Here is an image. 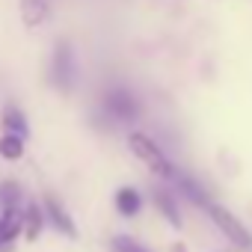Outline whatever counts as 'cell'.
<instances>
[{
    "instance_id": "cell-1",
    "label": "cell",
    "mask_w": 252,
    "mask_h": 252,
    "mask_svg": "<svg viewBox=\"0 0 252 252\" xmlns=\"http://www.w3.org/2000/svg\"><path fill=\"white\" fill-rule=\"evenodd\" d=\"M128 146H131V152L152 169V172H158L160 178H175V172H172V163H169V158L160 152V146L152 140V137H146V134H131V140H128Z\"/></svg>"
},
{
    "instance_id": "cell-2",
    "label": "cell",
    "mask_w": 252,
    "mask_h": 252,
    "mask_svg": "<svg viewBox=\"0 0 252 252\" xmlns=\"http://www.w3.org/2000/svg\"><path fill=\"white\" fill-rule=\"evenodd\" d=\"M205 211H208V217L214 220V225L225 234V240H231V243L240 246V249H252V234H249V228H246L228 208H222V205H217V202H208Z\"/></svg>"
},
{
    "instance_id": "cell-3",
    "label": "cell",
    "mask_w": 252,
    "mask_h": 252,
    "mask_svg": "<svg viewBox=\"0 0 252 252\" xmlns=\"http://www.w3.org/2000/svg\"><path fill=\"white\" fill-rule=\"evenodd\" d=\"M104 110L119 125H128V122H134L140 116V104H137L134 92L131 89H122V86H116V89H110L104 95Z\"/></svg>"
},
{
    "instance_id": "cell-4",
    "label": "cell",
    "mask_w": 252,
    "mask_h": 252,
    "mask_svg": "<svg viewBox=\"0 0 252 252\" xmlns=\"http://www.w3.org/2000/svg\"><path fill=\"white\" fill-rule=\"evenodd\" d=\"M51 77H54V83H57L63 92H71V89H74L77 65H74V51H71L68 42H60V45H57L54 63H51Z\"/></svg>"
},
{
    "instance_id": "cell-5",
    "label": "cell",
    "mask_w": 252,
    "mask_h": 252,
    "mask_svg": "<svg viewBox=\"0 0 252 252\" xmlns=\"http://www.w3.org/2000/svg\"><path fill=\"white\" fill-rule=\"evenodd\" d=\"M45 214L51 217V222L65 234V237H77V228H74V220L68 217V211L63 208V202H57L54 196H45Z\"/></svg>"
},
{
    "instance_id": "cell-6",
    "label": "cell",
    "mask_w": 252,
    "mask_h": 252,
    "mask_svg": "<svg viewBox=\"0 0 252 252\" xmlns=\"http://www.w3.org/2000/svg\"><path fill=\"white\" fill-rule=\"evenodd\" d=\"M21 231H24V214L18 208H6L0 214V246L12 243Z\"/></svg>"
},
{
    "instance_id": "cell-7",
    "label": "cell",
    "mask_w": 252,
    "mask_h": 252,
    "mask_svg": "<svg viewBox=\"0 0 252 252\" xmlns=\"http://www.w3.org/2000/svg\"><path fill=\"white\" fill-rule=\"evenodd\" d=\"M21 18L27 27H39L48 18V0H21Z\"/></svg>"
},
{
    "instance_id": "cell-8",
    "label": "cell",
    "mask_w": 252,
    "mask_h": 252,
    "mask_svg": "<svg viewBox=\"0 0 252 252\" xmlns=\"http://www.w3.org/2000/svg\"><path fill=\"white\" fill-rule=\"evenodd\" d=\"M140 193L134 190V187H122L119 193H116V211L122 214V217H134L137 211H140Z\"/></svg>"
},
{
    "instance_id": "cell-9",
    "label": "cell",
    "mask_w": 252,
    "mask_h": 252,
    "mask_svg": "<svg viewBox=\"0 0 252 252\" xmlns=\"http://www.w3.org/2000/svg\"><path fill=\"white\" fill-rule=\"evenodd\" d=\"M3 128H6V134H21V137L27 134V119L15 104L3 107Z\"/></svg>"
},
{
    "instance_id": "cell-10",
    "label": "cell",
    "mask_w": 252,
    "mask_h": 252,
    "mask_svg": "<svg viewBox=\"0 0 252 252\" xmlns=\"http://www.w3.org/2000/svg\"><path fill=\"white\" fill-rule=\"evenodd\" d=\"M155 205L163 211V217H166L172 225H181V217H178V205H175L172 193H166V190H155Z\"/></svg>"
},
{
    "instance_id": "cell-11",
    "label": "cell",
    "mask_w": 252,
    "mask_h": 252,
    "mask_svg": "<svg viewBox=\"0 0 252 252\" xmlns=\"http://www.w3.org/2000/svg\"><path fill=\"white\" fill-rule=\"evenodd\" d=\"M42 222H45V211H42L39 205H30V208L24 211V234H27L30 240H36L39 231H42Z\"/></svg>"
},
{
    "instance_id": "cell-12",
    "label": "cell",
    "mask_w": 252,
    "mask_h": 252,
    "mask_svg": "<svg viewBox=\"0 0 252 252\" xmlns=\"http://www.w3.org/2000/svg\"><path fill=\"white\" fill-rule=\"evenodd\" d=\"M21 155H24V137L21 134H6L3 140H0V158L18 160Z\"/></svg>"
},
{
    "instance_id": "cell-13",
    "label": "cell",
    "mask_w": 252,
    "mask_h": 252,
    "mask_svg": "<svg viewBox=\"0 0 252 252\" xmlns=\"http://www.w3.org/2000/svg\"><path fill=\"white\" fill-rule=\"evenodd\" d=\"M175 181H178V187L184 190V196H187V199H190L193 205H199V208H205V205L211 202V199L205 196V190H202L199 184H193L190 178H184V175H175Z\"/></svg>"
},
{
    "instance_id": "cell-14",
    "label": "cell",
    "mask_w": 252,
    "mask_h": 252,
    "mask_svg": "<svg viewBox=\"0 0 252 252\" xmlns=\"http://www.w3.org/2000/svg\"><path fill=\"white\" fill-rule=\"evenodd\" d=\"M18 202H21L18 184H3V187H0V205H3V211L6 208H18Z\"/></svg>"
},
{
    "instance_id": "cell-15",
    "label": "cell",
    "mask_w": 252,
    "mask_h": 252,
    "mask_svg": "<svg viewBox=\"0 0 252 252\" xmlns=\"http://www.w3.org/2000/svg\"><path fill=\"white\" fill-rule=\"evenodd\" d=\"M113 252H149V249H143L137 240H131V237H125V234H119V237H113Z\"/></svg>"
}]
</instances>
